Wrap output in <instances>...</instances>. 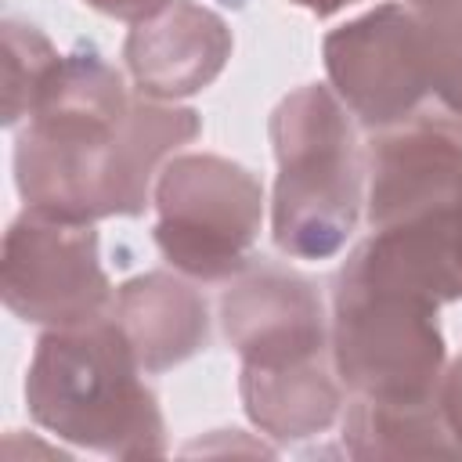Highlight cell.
<instances>
[{
    "instance_id": "6da1fadb",
    "label": "cell",
    "mask_w": 462,
    "mask_h": 462,
    "mask_svg": "<svg viewBox=\"0 0 462 462\" xmlns=\"http://www.w3.org/2000/svg\"><path fill=\"white\" fill-rule=\"evenodd\" d=\"M40 357L32 368V404L36 415L58 430H72L83 401H90L87 437L123 433L130 422L123 411H112L108 401H141L130 379V346L119 339L116 328H87L65 332L40 343Z\"/></svg>"
}]
</instances>
